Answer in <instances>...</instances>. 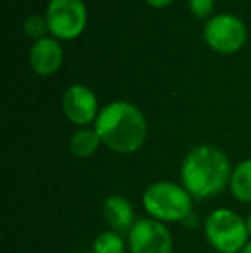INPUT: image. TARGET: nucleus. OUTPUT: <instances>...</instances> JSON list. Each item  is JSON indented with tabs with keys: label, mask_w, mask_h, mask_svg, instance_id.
Returning a JSON list of instances; mask_svg holds the SVG:
<instances>
[{
	"label": "nucleus",
	"mask_w": 251,
	"mask_h": 253,
	"mask_svg": "<svg viewBox=\"0 0 251 253\" xmlns=\"http://www.w3.org/2000/svg\"><path fill=\"white\" fill-rule=\"evenodd\" d=\"M232 176L231 160L220 148L200 145L184 157L181 183L196 200L214 198L229 186Z\"/></svg>",
	"instance_id": "obj_1"
},
{
	"label": "nucleus",
	"mask_w": 251,
	"mask_h": 253,
	"mask_svg": "<svg viewBox=\"0 0 251 253\" xmlns=\"http://www.w3.org/2000/svg\"><path fill=\"white\" fill-rule=\"evenodd\" d=\"M95 131L102 143L115 153H134L143 147L148 124L134 103L115 100L105 105L95 121Z\"/></svg>",
	"instance_id": "obj_2"
},
{
	"label": "nucleus",
	"mask_w": 251,
	"mask_h": 253,
	"mask_svg": "<svg viewBox=\"0 0 251 253\" xmlns=\"http://www.w3.org/2000/svg\"><path fill=\"white\" fill-rule=\"evenodd\" d=\"M143 207L150 219L160 222H179L191 215L193 197L181 184L172 181H157L144 190Z\"/></svg>",
	"instance_id": "obj_3"
},
{
	"label": "nucleus",
	"mask_w": 251,
	"mask_h": 253,
	"mask_svg": "<svg viewBox=\"0 0 251 253\" xmlns=\"http://www.w3.org/2000/svg\"><path fill=\"white\" fill-rule=\"evenodd\" d=\"M207 241L220 253H238L248 245V226L236 212L217 209L205 220Z\"/></svg>",
	"instance_id": "obj_4"
},
{
	"label": "nucleus",
	"mask_w": 251,
	"mask_h": 253,
	"mask_svg": "<svg viewBox=\"0 0 251 253\" xmlns=\"http://www.w3.org/2000/svg\"><path fill=\"white\" fill-rule=\"evenodd\" d=\"M45 17L54 38L74 40L86 28V5L83 0H50Z\"/></svg>",
	"instance_id": "obj_5"
},
{
	"label": "nucleus",
	"mask_w": 251,
	"mask_h": 253,
	"mask_svg": "<svg viewBox=\"0 0 251 253\" xmlns=\"http://www.w3.org/2000/svg\"><path fill=\"white\" fill-rule=\"evenodd\" d=\"M203 38L215 52L234 53L245 45L246 26L232 14H217L207 21Z\"/></svg>",
	"instance_id": "obj_6"
},
{
	"label": "nucleus",
	"mask_w": 251,
	"mask_h": 253,
	"mask_svg": "<svg viewBox=\"0 0 251 253\" xmlns=\"http://www.w3.org/2000/svg\"><path fill=\"white\" fill-rule=\"evenodd\" d=\"M131 253H172V234L164 222L140 219L127 233Z\"/></svg>",
	"instance_id": "obj_7"
},
{
	"label": "nucleus",
	"mask_w": 251,
	"mask_h": 253,
	"mask_svg": "<svg viewBox=\"0 0 251 253\" xmlns=\"http://www.w3.org/2000/svg\"><path fill=\"white\" fill-rule=\"evenodd\" d=\"M62 109L67 119L76 126H88L90 123H95L100 114L97 95L84 84H72L67 88L62 98Z\"/></svg>",
	"instance_id": "obj_8"
},
{
	"label": "nucleus",
	"mask_w": 251,
	"mask_h": 253,
	"mask_svg": "<svg viewBox=\"0 0 251 253\" xmlns=\"http://www.w3.org/2000/svg\"><path fill=\"white\" fill-rule=\"evenodd\" d=\"M64 53L57 38H41L35 42L30 50V64L40 76H50L57 73L62 66Z\"/></svg>",
	"instance_id": "obj_9"
},
{
	"label": "nucleus",
	"mask_w": 251,
	"mask_h": 253,
	"mask_svg": "<svg viewBox=\"0 0 251 253\" xmlns=\"http://www.w3.org/2000/svg\"><path fill=\"white\" fill-rule=\"evenodd\" d=\"M102 213L108 226L117 233H129L136 222L133 205L121 195H110L105 198L102 205Z\"/></svg>",
	"instance_id": "obj_10"
},
{
	"label": "nucleus",
	"mask_w": 251,
	"mask_h": 253,
	"mask_svg": "<svg viewBox=\"0 0 251 253\" xmlns=\"http://www.w3.org/2000/svg\"><path fill=\"white\" fill-rule=\"evenodd\" d=\"M229 188H231L236 200L251 203V159L243 160L232 169Z\"/></svg>",
	"instance_id": "obj_11"
},
{
	"label": "nucleus",
	"mask_w": 251,
	"mask_h": 253,
	"mask_svg": "<svg viewBox=\"0 0 251 253\" xmlns=\"http://www.w3.org/2000/svg\"><path fill=\"white\" fill-rule=\"evenodd\" d=\"M100 143H102V140L97 131L83 127V129H77L76 133L71 136L69 150L74 157H77V159H86V157H91L98 150Z\"/></svg>",
	"instance_id": "obj_12"
},
{
	"label": "nucleus",
	"mask_w": 251,
	"mask_h": 253,
	"mask_svg": "<svg viewBox=\"0 0 251 253\" xmlns=\"http://www.w3.org/2000/svg\"><path fill=\"white\" fill-rule=\"evenodd\" d=\"M126 243L117 231L100 233L93 241V253H124Z\"/></svg>",
	"instance_id": "obj_13"
},
{
	"label": "nucleus",
	"mask_w": 251,
	"mask_h": 253,
	"mask_svg": "<svg viewBox=\"0 0 251 253\" xmlns=\"http://www.w3.org/2000/svg\"><path fill=\"white\" fill-rule=\"evenodd\" d=\"M23 31L28 38H31V40H35V42L41 40V38H45V33L50 31L48 30L47 17L40 16V14H33V16H30L26 21H24Z\"/></svg>",
	"instance_id": "obj_14"
},
{
	"label": "nucleus",
	"mask_w": 251,
	"mask_h": 253,
	"mask_svg": "<svg viewBox=\"0 0 251 253\" xmlns=\"http://www.w3.org/2000/svg\"><path fill=\"white\" fill-rule=\"evenodd\" d=\"M189 10L200 19L208 17L215 9V0H188Z\"/></svg>",
	"instance_id": "obj_15"
},
{
	"label": "nucleus",
	"mask_w": 251,
	"mask_h": 253,
	"mask_svg": "<svg viewBox=\"0 0 251 253\" xmlns=\"http://www.w3.org/2000/svg\"><path fill=\"white\" fill-rule=\"evenodd\" d=\"M172 0H146V3L148 5H151V7H165V5H169Z\"/></svg>",
	"instance_id": "obj_16"
},
{
	"label": "nucleus",
	"mask_w": 251,
	"mask_h": 253,
	"mask_svg": "<svg viewBox=\"0 0 251 253\" xmlns=\"http://www.w3.org/2000/svg\"><path fill=\"white\" fill-rule=\"evenodd\" d=\"M241 253H251V241H248V245H246V247L243 248Z\"/></svg>",
	"instance_id": "obj_17"
},
{
	"label": "nucleus",
	"mask_w": 251,
	"mask_h": 253,
	"mask_svg": "<svg viewBox=\"0 0 251 253\" xmlns=\"http://www.w3.org/2000/svg\"><path fill=\"white\" fill-rule=\"evenodd\" d=\"M246 226H248V233H250V236H251V213H250L248 219H246Z\"/></svg>",
	"instance_id": "obj_18"
},
{
	"label": "nucleus",
	"mask_w": 251,
	"mask_h": 253,
	"mask_svg": "<svg viewBox=\"0 0 251 253\" xmlns=\"http://www.w3.org/2000/svg\"><path fill=\"white\" fill-rule=\"evenodd\" d=\"M83 253H93V252H83Z\"/></svg>",
	"instance_id": "obj_19"
}]
</instances>
